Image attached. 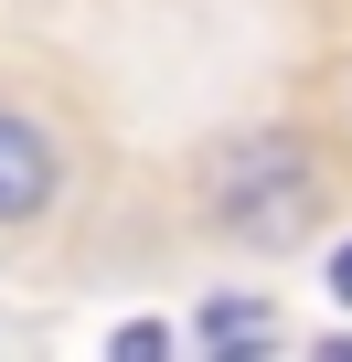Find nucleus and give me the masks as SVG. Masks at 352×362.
Segmentation results:
<instances>
[{
    "label": "nucleus",
    "instance_id": "39448f33",
    "mask_svg": "<svg viewBox=\"0 0 352 362\" xmlns=\"http://www.w3.org/2000/svg\"><path fill=\"white\" fill-rule=\"evenodd\" d=\"M331 298L352 309V245H331Z\"/></svg>",
    "mask_w": 352,
    "mask_h": 362
},
{
    "label": "nucleus",
    "instance_id": "f257e3e1",
    "mask_svg": "<svg viewBox=\"0 0 352 362\" xmlns=\"http://www.w3.org/2000/svg\"><path fill=\"white\" fill-rule=\"evenodd\" d=\"M203 224L225 235V245H299L310 235V214H320V160H310V139L299 128H246V139H225L214 160H203Z\"/></svg>",
    "mask_w": 352,
    "mask_h": 362
},
{
    "label": "nucleus",
    "instance_id": "f03ea898",
    "mask_svg": "<svg viewBox=\"0 0 352 362\" xmlns=\"http://www.w3.org/2000/svg\"><path fill=\"white\" fill-rule=\"evenodd\" d=\"M54 192H64L54 139H43L22 107H0V235H11V224H33V214H54Z\"/></svg>",
    "mask_w": 352,
    "mask_h": 362
},
{
    "label": "nucleus",
    "instance_id": "7ed1b4c3",
    "mask_svg": "<svg viewBox=\"0 0 352 362\" xmlns=\"http://www.w3.org/2000/svg\"><path fill=\"white\" fill-rule=\"evenodd\" d=\"M193 341H203V351H267V341H278V309H267V298H203Z\"/></svg>",
    "mask_w": 352,
    "mask_h": 362
},
{
    "label": "nucleus",
    "instance_id": "20e7f679",
    "mask_svg": "<svg viewBox=\"0 0 352 362\" xmlns=\"http://www.w3.org/2000/svg\"><path fill=\"white\" fill-rule=\"evenodd\" d=\"M107 351H118V362H149V351H171V320H118Z\"/></svg>",
    "mask_w": 352,
    "mask_h": 362
}]
</instances>
